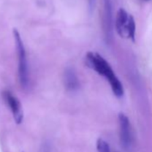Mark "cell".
<instances>
[{
  "label": "cell",
  "instance_id": "obj_9",
  "mask_svg": "<svg viewBox=\"0 0 152 152\" xmlns=\"http://www.w3.org/2000/svg\"><path fill=\"white\" fill-rule=\"evenodd\" d=\"M97 150H98V152H110L109 144L103 139H98Z\"/></svg>",
  "mask_w": 152,
  "mask_h": 152
},
{
  "label": "cell",
  "instance_id": "obj_1",
  "mask_svg": "<svg viewBox=\"0 0 152 152\" xmlns=\"http://www.w3.org/2000/svg\"><path fill=\"white\" fill-rule=\"evenodd\" d=\"M86 64L88 67L91 68L97 72L99 75H102L109 83L114 94L117 98H122L124 96V87L120 80L117 78L115 72L111 68L107 61L98 53L89 52L85 57Z\"/></svg>",
  "mask_w": 152,
  "mask_h": 152
},
{
  "label": "cell",
  "instance_id": "obj_3",
  "mask_svg": "<svg viewBox=\"0 0 152 152\" xmlns=\"http://www.w3.org/2000/svg\"><path fill=\"white\" fill-rule=\"evenodd\" d=\"M3 99L5 102L7 103V105L9 107L13 114L15 122L17 124H22L23 120V107H22L20 100L15 96H14L13 93H11L8 91H6L3 92Z\"/></svg>",
  "mask_w": 152,
  "mask_h": 152
},
{
  "label": "cell",
  "instance_id": "obj_5",
  "mask_svg": "<svg viewBox=\"0 0 152 152\" xmlns=\"http://www.w3.org/2000/svg\"><path fill=\"white\" fill-rule=\"evenodd\" d=\"M103 27L106 38L109 40L112 38V6L110 0H104Z\"/></svg>",
  "mask_w": 152,
  "mask_h": 152
},
{
  "label": "cell",
  "instance_id": "obj_6",
  "mask_svg": "<svg viewBox=\"0 0 152 152\" xmlns=\"http://www.w3.org/2000/svg\"><path fill=\"white\" fill-rule=\"evenodd\" d=\"M64 87L69 91H75L80 88V82L73 68L68 67L64 73Z\"/></svg>",
  "mask_w": 152,
  "mask_h": 152
},
{
  "label": "cell",
  "instance_id": "obj_8",
  "mask_svg": "<svg viewBox=\"0 0 152 152\" xmlns=\"http://www.w3.org/2000/svg\"><path fill=\"white\" fill-rule=\"evenodd\" d=\"M126 31L128 34V37L134 41L135 40V31H136V24H135V21L134 18L132 15H129L128 17V22H127V25H126Z\"/></svg>",
  "mask_w": 152,
  "mask_h": 152
},
{
  "label": "cell",
  "instance_id": "obj_4",
  "mask_svg": "<svg viewBox=\"0 0 152 152\" xmlns=\"http://www.w3.org/2000/svg\"><path fill=\"white\" fill-rule=\"evenodd\" d=\"M119 125H120V140L121 144L124 148H129L132 145V130L129 118L124 114L118 115Z\"/></svg>",
  "mask_w": 152,
  "mask_h": 152
},
{
  "label": "cell",
  "instance_id": "obj_2",
  "mask_svg": "<svg viewBox=\"0 0 152 152\" xmlns=\"http://www.w3.org/2000/svg\"><path fill=\"white\" fill-rule=\"evenodd\" d=\"M13 35L15 43V48L18 56V75L19 81L23 88H27L29 84V69H28V62L26 56V51L23 45V41L19 31L16 29H14Z\"/></svg>",
  "mask_w": 152,
  "mask_h": 152
},
{
  "label": "cell",
  "instance_id": "obj_7",
  "mask_svg": "<svg viewBox=\"0 0 152 152\" xmlns=\"http://www.w3.org/2000/svg\"><path fill=\"white\" fill-rule=\"evenodd\" d=\"M128 14L124 8H120L117 12L116 21H115V27L118 34L121 37L124 36V32L126 31V25L128 22Z\"/></svg>",
  "mask_w": 152,
  "mask_h": 152
},
{
  "label": "cell",
  "instance_id": "obj_10",
  "mask_svg": "<svg viewBox=\"0 0 152 152\" xmlns=\"http://www.w3.org/2000/svg\"><path fill=\"white\" fill-rule=\"evenodd\" d=\"M94 3H95V0H89V7H90V9H91V10L93 9Z\"/></svg>",
  "mask_w": 152,
  "mask_h": 152
}]
</instances>
